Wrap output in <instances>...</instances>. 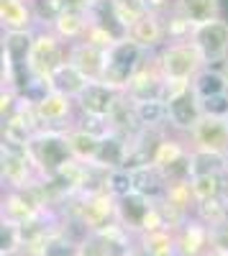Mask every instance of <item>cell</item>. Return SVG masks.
<instances>
[{
  "label": "cell",
  "instance_id": "cell-1",
  "mask_svg": "<svg viewBox=\"0 0 228 256\" xmlns=\"http://www.w3.org/2000/svg\"><path fill=\"white\" fill-rule=\"evenodd\" d=\"M154 64L167 82L190 84V80L205 67L192 41H167L154 54Z\"/></svg>",
  "mask_w": 228,
  "mask_h": 256
},
{
  "label": "cell",
  "instance_id": "cell-2",
  "mask_svg": "<svg viewBox=\"0 0 228 256\" xmlns=\"http://www.w3.org/2000/svg\"><path fill=\"white\" fill-rule=\"evenodd\" d=\"M28 156L34 162V166L38 169V172H44L46 177H52L54 172H59L62 166H64L72 154H70V146H67V136L62 131H36L28 144Z\"/></svg>",
  "mask_w": 228,
  "mask_h": 256
},
{
  "label": "cell",
  "instance_id": "cell-3",
  "mask_svg": "<svg viewBox=\"0 0 228 256\" xmlns=\"http://www.w3.org/2000/svg\"><path fill=\"white\" fill-rule=\"evenodd\" d=\"M144 56H146V52H141L131 38L113 41V44L108 46V52H106V70H102L100 82H106V84H110V88L123 92V88H126L128 80H131V74L144 62Z\"/></svg>",
  "mask_w": 228,
  "mask_h": 256
},
{
  "label": "cell",
  "instance_id": "cell-4",
  "mask_svg": "<svg viewBox=\"0 0 228 256\" xmlns=\"http://www.w3.org/2000/svg\"><path fill=\"white\" fill-rule=\"evenodd\" d=\"M190 41L198 49L205 67H220L228 59V20L223 16L205 20V24L192 28Z\"/></svg>",
  "mask_w": 228,
  "mask_h": 256
},
{
  "label": "cell",
  "instance_id": "cell-5",
  "mask_svg": "<svg viewBox=\"0 0 228 256\" xmlns=\"http://www.w3.org/2000/svg\"><path fill=\"white\" fill-rule=\"evenodd\" d=\"M62 62H64L62 38L54 31H46V28L34 31L31 52H28V72H31V77L46 80Z\"/></svg>",
  "mask_w": 228,
  "mask_h": 256
},
{
  "label": "cell",
  "instance_id": "cell-6",
  "mask_svg": "<svg viewBox=\"0 0 228 256\" xmlns=\"http://www.w3.org/2000/svg\"><path fill=\"white\" fill-rule=\"evenodd\" d=\"M184 141H188L190 148L223 156L228 152V120L213 118V116H200L198 123L184 134Z\"/></svg>",
  "mask_w": 228,
  "mask_h": 256
},
{
  "label": "cell",
  "instance_id": "cell-7",
  "mask_svg": "<svg viewBox=\"0 0 228 256\" xmlns=\"http://www.w3.org/2000/svg\"><path fill=\"white\" fill-rule=\"evenodd\" d=\"M72 110H74V100L62 95V92H54V90H49L44 98H38L34 102L38 131L44 128V131H62L64 134L67 128H72V123H67Z\"/></svg>",
  "mask_w": 228,
  "mask_h": 256
},
{
  "label": "cell",
  "instance_id": "cell-8",
  "mask_svg": "<svg viewBox=\"0 0 228 256\" xmlns=\"http://www.w3.org/2000/svg\"><path fill=\"white\" fill-rule=\"evenodd\" d=\"M162 88H164V77L156 70L154 56L146 54L144 62L136 67V72L131 74L128 84L123 88V95H126L131 102H138V100H162Z\"/></svg>",
  "mask_w": 228,
  "mask_h": 256
},
{
  "label": "cell",
  "instance_id": "cell-9",
  "mask_svg": "<svg viewBox=\"0 0 228 256\" xmlns=\"http://www.w3.org/2000/svg\"><path fill=\"white\" fill-rule=\"evenodd\" d=\"M120 90L110 88L106 82H85L77 95H74V108L85 116H100V118H108L110 110L116 108V102L120 100Z\"/></svg>",
  "mask_w": 228,
  "mask_h": 256
},
{
  "label": "cell",
  "instance_id": "cell-10",
  "mask_svg": "<svg viewBox=\"0 0 228 256\" xmlns=\"http://www.w3.org/2000/svg\"><path fill=\"white\" fill-rule=\"evenodd\" d=\"M106 52L90 41H72L64 52V62H70L72 67L85 77L88 82H100L102 80V70H106Z\"/></svg>",
  "mask_w": 228,
  "mask_h": 256
},
{
  "label": "cell",
  "instance_id": "cell-11",
  "mask_svg": "<svg viewBox=\"0 0 228 256\" xmlns=\"http://www.w3.org/2000/svg\"><path fill=\"white\" fill-rule=\"evenodd\" d=\"M164 108H167V126H170V131L184 136L190 131V128L198 123V118L202 116L200 113V100L195 98V92L188 88V90H182L172 98L164 100Z\"/></svg>",
  "mask_w": 228,
  "mask_h": 256
},
{
  "label": "cell",
  "instance_id": "cell-12",
  "mask_svg": "<svg viewBox=\"0 0 228 256\" xmlns=\"http://www.w3.org/2000/svg\"><path fill=\"white\" fill-rule=\"evenodd\" d=\"M126 38H131L134 44L146 52V54H154L164 41V24H162V16H152V13H141L134 24L128 26L126 31Z\"/></svg>",
  "mask_w": 228,
  "mask_h": 256
},
{
  "label": "cell",
  "instance_id": "cell-13",
  "mask_svg": "<svg viewBox=\"0 0 228 256\" xmlns=\"http://www.w3.org/2000/svg\"><path fill=\"white\" fill-rule=\"evenodd\" d=\"M88 24L102 28L113 41L126 38V24L120 20L113 0H92L88 6Z\"/></svg>",
  "mask_w": 228,
  "mask_h": 256
},
{
  "label": "cell",
  "instance_id": "cell-14",
  "mask_svg": "<svg viewBox=\"0 0 228 256\" xmlns=\"http://www.w3.org/2000/svg\"><path fill=\"white\" fill-rule=\"evenodd\" d=\"M34 13L26 0H0V28L3 31H34Z\"/></svg>",
  "mask_w": 228,
  "mask_h": 256
},
{
  "label": "cell",
  "instance_id": "cell-15",
  "mask_svg": "<svg viewBox=\"0 0 228 256\" xmlns=\"http://www.w3.org/2000/svg\"><path fill=\"white\" fill-rule=\"evenodd\" d=\"M172 10L192 26H200L220 16V0H172Z\"/></svg>",
  "mask_w": 228,
  "mask_h": 256
},
{
  "label": "cell",
  "instance_id": "cell-16",
  "mask_svg": "<svg viewBox=\"0 0 228 256\" xmlns=\"http://www.w3.org/2000/svg\"><path fill=\"white\" fill-rule=\"evenodd\" d=\"M85 77H82L70 62H62L59 67L46 77V84H49V90H54V92H62V95H67V98H72L74 100V95L85 88Z\"/></svg>",
  "mask_w": 228,
  "mask_h": 256
},
{
  "label": "cell",
  "instance_id": "cell-17",
  "mask_svg": "<svg viewBox=\"0 0 228 256\" xmlns=\"http://www.w3.org/2000/svg\"><path fill=\"white\" fill-rule=\"evenodd\" d=\"M131 182H134V192H138V195H144V198L164 195V190H167V177H164L154 164L134 169V172H131Z\"/></svg>",
  "mask_w": 228,
  "mask_h": 256
},
{
  "label": "cell",
  "instance_id": "cell-18",
  "mask_svg": "<svg viewBox=\"0 0 228 256\" xmlns=\"http://www.w3.org/2000/svg\"><path fill=\"white\" fill-rule=\"evenodd\" d=\"M88 26V10H62L54 20H52V31L62 38V41H80Z\"/></svg>",
  "mask_w": 228,
  "mask_h": 256
},
{
  "label": "cell",
  "instance_id": "cell-19",
  "mask_svg": "<svg viewBox=\"0 0 228 256\" xmlns=\"http://www.w3.org/2000/svg\"><path fill=\"white\" fill-rule=\"evenodd\" d=\"M123 159H126V138H120L118 134L102 136L92 162L106 169H123Z\"/></svg>",
  "mask_w": 228,
  "mask_h": 256
},
{
  "label": "cell",
  "instance_id": "cell-20",
  "mask_svg": "<svg viewBox=\"0 0 228 256\" xmlns=\"http://www.w3.org/2000/svg\"><path fill=\"white\" fill-rule=\"evenodd\" d=\"M64 136H67V146H70L72 159H77V162H92V159H95L98 146H100V138H98V136L82 131L80 126L67 128Z\"/></svg>",
  "mask_w": 228,
  "mask_h": 256
},
{
  "label": "cell",
  "instance_id": "cell-21",
  "mask_svg": "<svg viewBox=\"0 0 228 256\" xmlns=\"http://www.w3.org/2000/svg\"><path fill=\"white\" fill-rule=\"evenodd\" d=\"M190 90L195 92L198 100L210 98L218 92H226V80L220 74V67H202L192 80H190Z\"/></svg>",
  "mask_w": 228,
  "mask_h": 256
},
{
  "label": "cell",
  "instance_id": "cell-22",
  "mask_svg": "<svg viewBox=\"0 0 228 256\" xmlns=\"http://www.w3.org/2000/svg\"><path fill=\"white\" fill-rule=\"evenodd\" d=\"M134 105V116L138 120L141 128H167V108H164L162 100H138L131 102Z\"/></svg>",
  "mask_w": 228,
  "mask_h": 256
},
{
  "label": "cell",
  "instance_id": "cell-23",
  "mask_svg": "<svg viewBox=\"0 0 228 256\" xmlns=\"http://www.w3.org/2000/svg\"><path fill=\"white\" fill-rule=\"evenodd\" d=\"M118 208L123 212V218H126L131 226H146L149 212H152L149 198L138 195V192H128V195L118 198Z\"/></svg>",
  "mask_w": 228,
  "mask_h": 256
},
{
  "label": "cell",
  "instance_id": "cell-24",
  "mask_svg": "<svg viewBox=\"0 0 228 256\" xmlns=\"http://www.w3.org/2000/svg\"><path fill=\"white\" fill-rule=\"evenodd\" d=\"M226 169L223 172H213V174H198V177H190V190H192V198L198 200H218V195L226 190Z\"/></svg>",
  "mask_w": 228,
  "mask_h": 256
},
{
  "label": "cell",
  "instance_id": "cell-25",
  "mask_svg": "<svg viewBox=\"0 0 228 256\" xmlns=\"http://www.w3.org/2000/svg\"><path fill=\"white\" fill-rule=\"evenodd\" d=\"M188 169H190V177L223 172V156L208 154V152H198V148H190V164H188Z\"/></svg>",
  "mask_w": 228,
  "mask_h": 256
},
{
  "label": "cell",
  "instance_id": "cell-26",
  "mask_svg": "<svg viewBox=\"0 0 228 256\" xmlns=\"http://www.w3.org/2000/svg\"><path fill=\"white\" fill-rule=\"evenodd\" d=\"M28 6H31V13H34V20L36 24H49L52 26V20L64 10V3L62 0H28Z\"/></svg>",
  "mask_w": 228,
  "mask_h": 256
},
{
  "label": "cell",
  "instance_id": "cell-27",
  "mask_svg": "<svg viewBox=\"0 0 228 256\" xmlns=\"http://www.w3.org/2000/svg\"><path fill=\"white\" fill-rule=\"evenodd\" d=\"M200 113L213 118H228V92H218L200 100Z\"/></svg>",
  "mask_w": 228,
  "mask_h": 256
},
{
  "label": "cell",
  "instance_id": "cell-28",
  "mask_svg": "<svg viewBox=\"0 0 228 256\" xmlns=\"http://www.w3.org/2000/svg\"><path fill=\"white\" fill-rule=\"evenodd\" d=\"M108 190L113 192V195H118V198L134 192V182H131V172H128V169H110V174H108Z\"/></svg>",
  "mask_w": 228,
  "mask_h": 256
},
{
  "label": "cell",
  "instance_id": "cell-29",
  "mask_svg": "<svg viewBox=\"0 0 228 256\" xmlns=\"http://www.w3.org/2000/svg\"><path fill=\"white\" fill-rule=\"evenodd\" d=\"M20 241V228L10 220H0V254H13Z\"/></svg>",
  "mask_w": 228,
  "mask_h": 256
},
{
  "label": "cell",
  "instance_id": "cell-30",
  "mask_svg": "<svg viewBox=\"0 0 228 256\" xmlns=\"http://www.w3.org/2000/svg\"><path fill=\"white\" fill-rule=\"evenodd\" d=\"M16 102H18V92L10 88V84H0V123L10 116Z\"/></svg>",
  "mask_w": 228,
  "mask_h": 256
},
{
  "label": "cell",
  "instance_id": "cell-31",
  "mask_svg": "<svg viewBox=\"0 0 228 256\" xmlns=\"http://www.w3.org/2000/svg\"><path fill=\"white\" fill-rule=\"evenodd\" d=\"M41 256H74V246L64 238H49L44 244V251Z\"/></svg>",
  "mask_w": 228,
  "mask_h": 256
},
{
  "label": "cell",
  "instance_id": "cell-32",
  "mask_svg": "<svg viewBox=\"0 0 228 256\" xmlns=\"http://www.w3.org/2000/svg\"><path fill=\"white\" fill-rule=\"evenodd\" d=\"M144 13H152V16H164L172 8V0H138Z\"/></svg>",
  "mask_w": 228,
  "mask_h": 256
},
{
  "label": "cell",
  "instance_id": "cell-33",
  "mask_svg": "<svg viewBox=\"0 0 228 256\" xmlns=\"http://www.w3.org/2000/svg\"><path fill=\"white\" fill-rule=\"evenodd\" d=\"M220 74H223V80H226V92H228V59L220 64Z\"/></svg>",
  "mask_w": 228,
  "mask_h": 256
},
{
  "label": "cell",
  "instance_id": "cell-34",
  "mask_svg": "<svg viewBox=\"0 0 228 256\" xmlns=\"http://www.w3.org/2000/svg\"><path fill=\"white\" fill-rule=\"evenodd\" d=\"M223 169H226V174H228V152L223 154Z\"/></svg>",
  "mask_w": 228,
  "mask_h": 256
},
{
  "label": "cell",
  "instance_id": "cell-35",
  "mask_svg": "<svg viewBox=\"0 0 228 256\" xmlns=\"http://www.w3.org/2000/svg\"><path fill=\"white\" fill-rule=\"evenodd\" d=\"M0 256H10V254H0Z\"/></svg>",
  "mask_w": 228,
  "mask_h": 256
},
{
  "label": "cell",
  "instance_id": "cell-36",
  "mask_svg": "<svg viewBox=\"0 0 228 256\" xmlns=\"http://www.w3.org/2000/svg\"><path fill=\"white\" fill-rule=\"evenodd\" d=\"M88 3H92V0H88Z\"/></svg>",
  "mask_w": 228,
  "mask_h": 256
},
{
  "label": "cell",
  "instance_id": "cell-37",
  "mask_svg": "<svg viewBox=\"0 0 228 256\" xmlns=\"http://www.w3.org/2000/svg\"><path fill=\"white\" fill-rule=\"evenodd\" d=\"M226 120H228V118H226Z\"/></svg>",
  "mask_w": 228,
  "mask_h": 256
}]
</instances>
